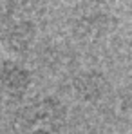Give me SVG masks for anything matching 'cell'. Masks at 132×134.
Here are the masks:
<instances>
[{"label": "cell", "instance_id": "cell-1", "mask_svg": "<svg viewBox=\"0 0 132 134\" xmlns=\"http://www.w3.org/2000/svg\"><path fill=\"white\" fill-rule=\"evenodd\" d=\"M67 121V109L56 96H36L15 114L22 134H58Z\"/></svg>", "mask_w": 132, "mask_h": 134}, {"label": "cell", "instance_id": "cell-2", "mask_svg": "<svg viewBox=\"0 0 132 134\" xmlns=\"http://www.w3.org/2000/svg\"><path fill=\"white\" fill-rule=\"evenodd\" d=\"M33 85V74L16 60H4L0 64V91L9 98L20 102Z\"/></svg>", "mask_w": 132, "mask_h": 134}, {"label": "cell", "instance_id": "cell-3", "mask_svg": "<svg viewBox=\"0 0 132 134\" xmlns=\"http://www.w3.org/2000/svg\"><path fill=\"white\" fill-rule=\"evenodd\" d=\"M110 85L107 76L98 69L80 71L72 78V94L82 103H98L105 98Z\"/></svg>", "mask_w": 132, "mask_h": 134}]
</instances>
